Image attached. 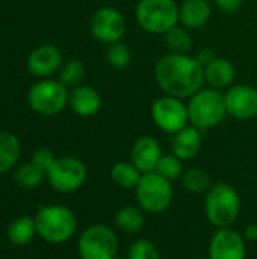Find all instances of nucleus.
<instances>
[{
	"label": "nucleus",
	"mask_w": 257,
	"mask_h": 259,
	"mask_svg": "<svg viewBox=\"0 0 257 259\" xmlns=\"http://www.w3.org/2000/svg\"><path fill=\"white\" fill-rule=\"evenodd\" d=\"M8 240L15 246H26L32 243L36 235L35 219L30 215H20L14 219L6 229Z\"/></svg>",
	"instance_id": "412c9836"
},
{
	"label": "nucleus",
	"mask_w": 257,
	"mask_h": 259,
	"mask_svg": "<svg viewBox=\"0 0 257 259\" xmlns=\"http://www.w3.org/2000/svg\"><path fill=\"white\" fill-rule=\"evenodd\" d=\"M118 249L120 241L117 234L108 225L101 223L88 226L77 240L80 259H115Z\"/></svg>",
	"instance_id": "6e6552de"
},
{
	"label": "nucleus",
	"mask_w": 257,
	"mask_h": 259,
	"mask_svg": "<svg viewBox=\"0 0 257 259\" xmlns=\"http://www.w3.org/2000/svg\"><path fill=\"white\" fill-rule=\"evenodd\" d=\"M212 5L209 0H185L179 5V21L186 29H200L211 20Z\"/></svg>",
	"instance_id": "a211bd4d"
},
{
	"label": "nucleus",
	"mask_w": 257,
	"mask_h": 259,
	"mask_svg": "<svg viewBox=\"0 0 257 259\" xmlns=\"http://www.w3.org/2000/svg\"><path fill=\"white\" fill-rule=\"evenodd\" d=\"M165 46L170 50L168 53L176 55H188L192 49V38L189 33V29L183 27L182 24H177L171 30H168L165 35Z\"/></svg>",
	"instance_id": "b1692460"
},
{
	"label": "nucleus",
	"mask_w": 257,
	"mask_h": 259,
	"mask_svg": "<svg viewBox=\"0 0 257 259\" xmlns=\"http://www.w3.org/2000/svg\"><path fill=\"white\" fill-rule=\"evenodd\" d=\"M244 238L247 241H257V223H250L247 225L245 231H244Z\"/></svg>",
	"instance_id": "72a5a7b5"
},
{
	"label": "nucleus",
	"mask_w": 257,
	"mask_h": 259,
	"mask_svg": "<svg viewBox=\"0 0 257 259\" xmlns=\"http://www.w3.org/2000/svg\"><path fill=\"white\" fill-rule=\"evenodd\" d=\"M151 120L162 132L174 135L189 124L188 106L183 99L164 94L151 105Z\"/></svg>",
	"instance_id": "9d476101"
},
{
	"label": "nucleus",
	"mask_w": 257,
	"mask_h": 259,
	"mask_svg": "<svg viewBox=\"0 0 257 259\" xmlns=\"http://www.w3.org/2000/svg\"><path fill=\"white\" fill-rule=\"evenodd\" d=\"M44 178H45V173L32 162L21 164L20 167H17L14 173V182L26 191L38 188L42 184Z\"/></svg>",
	"instance_id": "393cba45"
},
{
	"label": "nucleus",
	"mask_w": 257,
	"mask_h": 259,
	"mask_svg": "<svg viewBox=\"0 0 257 259\" xmlns=\"http://www.w3.org/2000/svg\"><path fill=\"white\" fill-rule=\"evenodd\" d=\"M85 74H86V70L82 61L68 59V61H64V64L61 65L58 71V80L67 88H74L83 83Z\"/></svg>",
	"instance_id": "a878e982"
},
{
	"label": "nucleus",
	"mask_w": 257,
	"mask_h": 259,
	"mask_svg": "<svg viewBox=\"0 0 257 259\" xmlns=\"http://www.w3.org/2000/svg\"><path fill=\"white\" fill-rule=\"evenodd\" d=\"M106 59L111 67H114L117 70H124L132 62V52L123 41H118L108 47Z\"/></svg>",
	"instance_id": "c85d7f7f"
},
{
	"label": "nucleus",
	"mask_w": 257,
	"mask_h": 259,
	"mask_svg": "<svg viewBox=\"0 0 257 259\" xmlns=\"http://www.w3.org/2000/svg\"><path fill=\"white\" fill-rule=\"evenodd\" d=\"M115 259H127V258H121V256H117V258Z\"/></svg>",
	"instance_id": "f704fd0d"
},
{
	"label": "nucleus",
	"mask_w": 257,
	"mask_h": 259,
	"mask_svg": "<svg viewBox=\"0 0 257 259\" xmlns=\"http://www.w3.org/2000/svg\"><path fill=\"white\" fill-rule=\"evenodd\" d=\"M215 58H217L215 52H214L212 49H209V47H203V49H200V50L197 52V55H195V59L198 61V64H200L203 68H204L206 65H209Z\"/></svg>",
	"instance_id": "473e14b6"
},
{
	"label": "nucleus",
	"mask_w": 257,
	"mask_h": 259,
	"mask_svg": "<svg viewBox=\"0 0 257 259\" xmlns=\"http://www.w3.org/2000/svg\"><path fill=\"white\" fill-rule=\"evenodd\" d=\"M162 147L155 137L142 135L139 137L130 149V162L144 175L156 170L161 158Z\"/></svg>",
	"instance_id": "2eb2a0df"
},
{
	"label": "nucleus",
	"mask_w": 257,
	"mask_h": 259,
	"mask_svg": "<svg viewBox=\"0 0 257 259\" xmlns=\"http://www.w3.org/2000/svg\"><path fill=\"white\" fill-rule=\"evenodd\" d=\"M138 206L147 214H161L173 202V185L159 173H144L135 188Z\"/></svg>",
	"instance_id": "0eeeda50"
},
{
	"label": "nucleus",
	"mask_w": 257,
	"mask_h": 259,
	"mask_svg": "<svg viewBox=\"0 0 257 259\" xmlns=\"http://www.w3.org/2000/svg\"><path fill=\"white\" fill-rule=\"evenodd\" d=\"M89 29L95 41L111 46L123 39L127 24L124 15L117 8L103 6L92 14Z\"/></svg>",
	"instance_id": "9b49d317"
},
{
	"label": "nucleus",
	"mask_w": 257,
	"mask_h": 259,
	"mask_svg": "<svg viewBox=\"0 0 257 259\" xmlns=\"http://www.w3.org/2000/svg\"><path fill=\"white\" fill-rule=\"evenodd\" d=\"M68 106L79 117H92L101 108V97L98 91L89 85H79L71 88Z\"/></svg>",
	"instance_id": "f3484780"
},
{
	"label": "nucleus",
	"mask_w": 257,
	"mask_h": 259,
	"mask_svg": "<svg viewBox=\"0 0 257 259\" xmlns=\"http://www.w3.org/2000/svg\"><path fill=\"white\" fill-rule=\"evenodd\" d=\"M36 235L50 244H62L71 240L77 231V217L64 205L41 206L35 214Z\"/></svg>",
	"instance_id": "f03ea898"
},
{
	"label": "nucleus",
	"mask_w": 257,
	"mask_h": 259,
	"mask_svg": "<svg viewBox=\"0 0 257 259\" xmlns=\"http://www.w3.org/2000/svg\"><path fill=\"white\" fill-rule=\"evenodd\" d=\"M203 144V131L188 124L182 131L173 135L171 140V153L180 158L182 161H189L195 158Z\"/></svg>",
	"instance_id": "dca6fc26"
},
{
	"label": "nucleus",
	"mask_w": 257,
	"mask_h": 259,
	"mask_svg": "<svg viewBox=\"0 0 257 259\" xmlns=\"http://www.w3.org/2000/svg\"><path fill=\"white\" fill-rule=\"evenodd\" d=\"M135 17L139 27L151 35H165L180 24L176 0H139Z\"/></svg>",
	"instance_id": "39448f33"
},
{
	"label": "nucleus",
	"mask_w": 257,
	"mask_h": 259,
	"mask_svg": "<svg viewBox=\"0 0 257 259\" xmlns=\"http://www.w3.org/2000/svg\"><path fill=\"white\" fill-rule=\"evenodd\" d=\"M55 161H56L55 153H53L50 149H45V147L36 149V150L32 153V158H30V162L35 164L38 168H41L44 173L48 171V168L55 164Z\"/></svg>",
	"instance_id": "7c9ffc66"
},
{
	"label": "nucleus",
	"mask_w": 257,
	"mask_h": 259,
	"mask_svg": "<svg viewBox=\"0 0 257 259\" xmlns=\"http://www.w3.org/2000/svg\"><path fill=\"white\" fill-rule=\"evenodd\" d=\"M127 259H161L158 247L148 240H136L127 250Z\"/></svg>",
	"instance_id": "c756f323"
},
{
	"label": "nucleus",
	"mask_w": 257,
	"mask_h": 259,
	"mask_svg": "<svg viewBox=\"0 0 257 259\" xmlns=\"http://www.w3.org/2000/svg\"><path fill=\"white\" fill-rule=\"evenodd\" d=\"M155 80L167 96L189 99L204 85V68L195 56L167 53L155 65Z\"/></svg>",
	"instance_id": "f257e3e1"
},
{
	"label": "nucleus",
	"mask_w": 257,
	"mask_h": 259,
	"mask_svg": "<svg viewBox=\"0 0 257 259\" xmlns=\"http://www.w3.org/2000/svg\"><path fill=\"white\" fill-rule=\"evenodd\" d=\"M21 155V143L12 132H0V175L12 170Z\"/></svg>",
	"instance_id": "aec40b11"
},
{
	"label": "nucleus",
	"mask_w": 257,
	"mask_h": 259,
	"mask_svg": "<svg viewBox=\"0 0 257 259\" xmlns=\"http://www.w3.org/2000/svg\"><path fill=\"white\" fill-rule=\"evenodd\" d=\"M241 208L242 202L239 193L227 182H217L206 191V219L217 229L232 228L241 214Z\"/></svg>",
	"instance_id": "7ed1b4c3"
},
{
	"label": "nucleus",
	"mask_w": 257,
	"mask_h": 259,
	"mask_svg": "<svg viewBox=\"0 0 257 259\" xmlns=\"http://www.w3.org/2000/svg\"><path fill=\"white\" fill-rule=\"evenodd\" d=\"M156 173H159L162 178L168 179L170 182H174L177 179H182L185 170H183V161L180 158H177L176 155H162L156 170Z\"/></svg>",
	"instance_id": "cd10ccee"
},
{
	"label": "nucleus",
	"mask_w": 257,
	"mask_h": 259,
	"mask_svg": "<svg viewBox=\"0 0 257 259\" xmlns=\"http://www.w3.org/2000/svg\"><path fill=\"white\" fill-rule=\"evenodd\" d=\"M142 173L130 161H118L111 168L112 182L123 190H135Z\"/></svg>",
	"instance_id": "5701e85b"
},
{
	"label": "nucleus",
	"mask_w": 257,
	"mask_h": 259,
	"mask_svg": "<svg viewBox=\"0 0 257 259\" xmlns=\"http://www.w3.org/2000/svg\"><path fill=\"white\" fill-rule=\"evenodd\" d=\"M247 240L233 228L217 229L211 238L208 259H245Z\"/></svg>",
	"instance_id": "f8f14e48"
},
{
	"label": "nucleus",
	"mask_w": 257,
	"mask_h": 259,
	"mask_svg": "<svg viewBox=\"0 0 257 259\" xmlns=\"http://www.w3.org/2000/svg\"><path fill=\"white\" fill-rule=\"evenodd\" d=\"M62 64L64 55L53 44H42L35 47L26 59L29 73L39 79H48L53 74H58Z\"/></svg>",
	"instance_id": "4468645a"
},
{
	"label": "nucleus",
	"mask_w": 257,
	"mask_h": 259,
	"mask_svg": "<svg viewBox=\"0 0 257 259\" xmlns=\"http://www.w3.org/2000/svg\"><path fill=\"white\" fill-rule=\"evenodd\" d=\"M182 185L186 191L200 194V193H206L212 187V182H211V176L203 168H189L185 170L182 176Z\"/></svg>",
	"instance_id": "bb28decb"
},
{
	"label": "nucleus",
	"mask_w": 257,
	"mask_h": 259,
	"mask_svg": "<svg viewBox=\"0 0 257 259\" xmlns=\"http://www.w3.org/2000/svg\"><path fill=\"white\" fill-rule=\"evenodd\" d=\"M236 77L235 65L226 58H215L204 67V82L215 90H229Z\"/></svg>",
	"instance_id": "6ab92c4d"
},
{
	"label": "nucleus",
	"mask_w": 257,
	"mask_h": 259,
	"mask_svg": "<svg viewBox=\"0 0 257 259\" xmlns=\"http://www.w3.org/2000/svg\"><path fill=\"white\" fill-rule=\"evenodd\" d=\"M70 91L58 79H39L27 93V103L39 115L52 117L61 114L68 106Z\"/></svg>",
	"instance_id": "423d86ee"
},
{
	"label": "nucleus",
	"mask_w": 257,
	"mask_h": 259,
	"mask_svg": "<svg viewBox=\"0 0 257 259\" xmlns=\"http://www.w3.org/2000/svg\"><path fill=\"white\" fill-rule=\"evenodd\" d=\"M186 106L189 124L198 127L203 132L217 127L227 115L224 94L220 90L211 87H203L194 96H191Z\"/></svg>",
	"instance_id": "20e7f679"
},
{
	"label": "nucleus",
	"mask_w": 257,
	"mask_h": 259,
	"mask_svg": "<svg viewBox=\"0 0 257 259\" xmlns=\"http://www.w3.org/2000/svg\"><path fill=\"white\" fill-rule=\"evenodd\" d=\"M194 259H203V258H194Z\"/></svg>",
	"instance_id": "c9c22d12"
},
{
	"label": "nucleus",
	"mask_w": 257,
	"mask_h": 259,
	"mask_svg": "<svg viewBox=\"0 0 257 259\" xmlns=\"http://www.w3.org/2000/svg\"><path fill=\"white\" fill-rule=\"evenodd\" d=\"M115 226L124 234H138L145 225V212L135 205H126L115 214Z\"/></svg>",
	"instance_id": "4be33fe9"
},
{
	"label": "nucleus",
	"mask_w": 257,
	"mask_h": 259,
	"mask_svg": "<svg viewBox=\"0 0 257 259\" xmlns=\"http://www.w3.org/2000/svg\"><path fill=\"white\" fill-rule=\"evenodd\" d=\"M214 3L223 12H226V14H235V12H238L242 8L244 0H214Z\"/></svg>",
	"instance_id": "2f4dec72"
},
{
	"label": "nucleus",
	"mask_w": 257,
	"mask_h": 259,
	"mask_svg": "<svg viewBox=\"0 0 257 259\" xmlns=\"http://www.w3.org/2000/svg\"><path fill=\"white\" fill-rule=\"evenodd\" d=\"M227 115L236 120H251L257 117V90L247 83L232 85L224 94Z\"/></svg>",
	"instance_id": "ddd939ff"
},
{
	"label": "nucleus",
	"mask_w": 257,
	"mask_h": 259,
	"mask_svg": "<svg viewBox=\"0 0 257 259\" xmlns=\"http://www.w3.org/2000/svg\"><path fill=\"white\" fill-rule=\"evenodd\" d=\"M50 187L62 194L76 193L83 187L88 178V170L83 161L74 156L56 158L55 164L45 173Z\"/></svg>",
	"instance_id": "1a4fd4ad"
}]
</instances>
